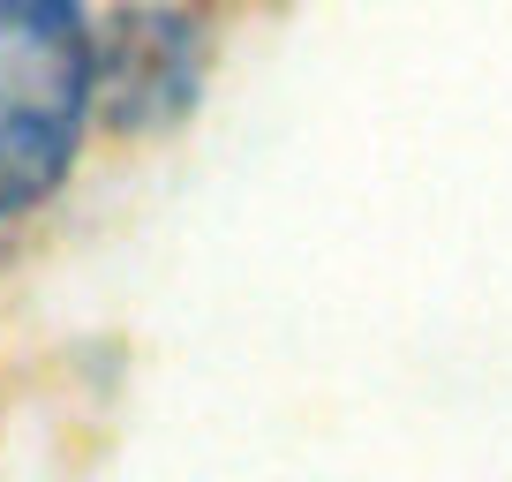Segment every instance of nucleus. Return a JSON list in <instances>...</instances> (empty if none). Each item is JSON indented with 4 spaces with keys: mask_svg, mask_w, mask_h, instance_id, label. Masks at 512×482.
Here are the masks:
<instances>
[{
    "mask_svg": "<svg viewBox=\"0 0 512 482\" xmlns=\"http://www.w3.org/2000/svg\"><path fill=\"white\" fill-rule=\"evenodd\" d=\"M91 121V31L76 0H0V219L46 204Z\"/></svg>",
    "mask_w": 512,
    "mask_h": 482,
    "instance_id": "nucleus-1",
    "label": "nucleus"
}]
</instances>
